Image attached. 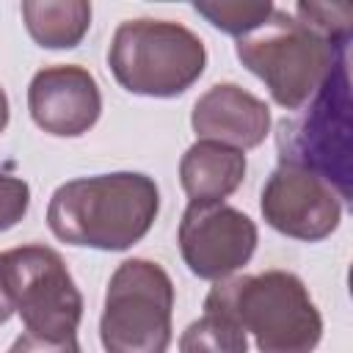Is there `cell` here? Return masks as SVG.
Segmentation results:
<instances>
[{"instance_id":"cell-11","label":"cell","mask_w":353,"mask_h":353,"mask_svg":"<svg viewBox=\"0 0 353 353\" xmlns=\"http://www.w3.org/2000/svg\"><path fill=\"white\" fill-rule=\"evenodd\" d=\"M190 124L199 141L245 152L259 146L270 132V108L237 83H215L196 99Z\"/></svg>"},{"instance_id":"cell-14","label":"cell","mask_w":353,"mask_h":353,"mask_svg":"<svg viewBox=\"0 0 353 353\" xmlns=\"http://www.w3.org/2000/svg\"><path fill=\"white\" fill-rule=\"evenodd\" d=\"M179 353H248V339L232 317L204 312L182 331Z\"/></svg>"},{"instance_id":"cell-5","label":"cell","mask_w":353,"mask_h":353,"mask_svg":"<svg viewBox=\"0 0 353 353\" xmlns=\"http://www.w3.org/2000/svg\"><path fill=\"white\" fill-rule=\"evenodd\" d=\"M108 66L124 91L168 99L185 94L204 74L207 50L190 28L143 17L116 28Z\"/></svg>"},{"instance_id":"cell-9","label":"cell","mask_w":353,"mask_h":353,"mask_svg":"<svg viewBox=\"0 0 353 353\" xmlns=\"http://www.w3.org/2000/svg\"><path fill=\"white\" fill-rule=\"evenodd\" d=\"M259 210L265 223L276 232L303 243H317L339 226L342 199L317 174L279 163L262 185Z\"/></svg>"},{"instance_id":"cell-15","label":"cell","mask_w":353,"mask_h":353,"mask_svg":"<svg viewBox=\"0 0 353 353\" xmlns=\"http://www.w3.org/2000/svg\"><path fill=\"white\" fill-rule=\"evenodd\" d=\"M193 11L201 14L212 28L243 39L273 14V3L270 0H201V3H193Z\"/></svg>"},{"instance_id":"cell-1","label":"cell","mask_w":353,"mask_h":353,"mask_svg":"<svg viewBox=\"0 0 353 353\" xmlns=\"http://www.w3.org/2000/svg\"><path fill=\"white\" fill-rule=\"evenodd\" d=\"M160 212L157 182L141 171L77 176L47 204L50 232L69 245L127 251L146 237Z\"/></svg>"},{"instance_id":"cell-20","label":"cell","mask_w":353,"mask_h":353,"mask_svg":"<svg viewBox=\"0 0 353 353\" xmlns=\"http://www.w3.org/2000/svg\"><path fill=\"white\" fill-rule=\"evenodd\" d=\"M8 127V97H6V91L0 88V132Z\"/></svg>"},{"instance_id":"cell-2","label":"cell","mask_w":353,"mask_h":353,"mask_svg":"<svg viewBox=\"0 0 353 353\" xmlns=\"http://www.w3.org/2000/svg\"><path fill=\"white\" fill-rule=\"evenodd\" d=\"M204 312L232 317L254 336L259 353H312L323 336L320 309L290 270L221 279L207 292Z\"/></svg>"},{"instance_id":"cell-16","label":"cell","mask_w":353,"mask_h":353,"mask_svg":"<svg viewBox=\"0 0 353 353\" xmlns=\"http://www.w3.org/2000/svg\"><path fill=\"white\" fill-rule=\"evenodd\" d=\"M292 17L314 30L317 36L334 41V44H350L353 36V3L336 0V3H295Z\"/></svg>"},{"instance_id":"cell-10","label":"cell","mask_w":353,"mask_h":353,"mask_svg":"<svg viewBox=\"0 0 353 353\" xmlns=\"http://www.w3.org/2000/svg\"><path fill=\"white\" fill-rule=\"evenodd\" d=\"M28 110L39 130L58 138H77L97 124L102 94L85 66H44L28 85Z\"/></svg>"},{"instance_id":"cell-17","label":"cell","mask_w":353,"mask_h":353,"mask_svg":"<svg viewBox=\"0 0 353 353\" xmlns=\"http://www.w3.org/2000/svg\"><path fill=\"white\" fill-rule=\"evenodd\" d=\"M30 207V188L22 176L0 168V232L17 226Z\"/></svg>"},{"instance_id":"cell-12","label":"cell","mask_w":353,"mask_h":353,"mask_svg":"<svg viewBox=\"0 0 353 353\" xmlns=\"http://www.w3.org/2000/svg\"><path fill=\"white\" fill-rule=\"evenodd\" d=\"M245 176V154L240 149L196 141L179 160V182L193 204H218L232 196Z\"/></svg>"},{"instance_id":"cell-6","label":"cell","mask_w":353,"mask_h":353,"mask_svg":"<svg viewBox=\"0 0 353 353\" xmlns=\"http://www.w3.org/2000/svg\"><path fill=\"white\" fill-rule=\"evenodd\" d=\"M174 281L152 259H124L105 292L99 339L105 353H165L171 345Z\"/></svg>"},{"instance_id":"cell-13","label":"cell","mask_w":353,"mask_h":353,"mask_svg":"<svg viewBox=\"0 0 353 353\" xmlns=\"http://www.w3.org/2000/svg\"><path fill=\"white\" fill-rule=\"evenodd\" d=\"M22 19L30 39L44 50H72L91 28L85 0H25Z\"/></svg>"},{"instance_id":"cell-4","label":"cell","mask_w":353,"mask_h":353,"mask_svg":"<svg viewBox=\"0 0 353 353\" xmlns=\"http://www.w3.org/2000/svg\"><path fill=\"white\" fill-rule=\"evenodd\" d=\"M350 58L345 55L317 94L276 127L279 160L325 179L342 201L353 193V124H350Z\"/></svg>"},{"instance_id":"cell-18","label":"cell","mask_w":353,"mask_h":353,"mask_svg":"<svg viewBox=\"0 0 353 353\" xmlns=\"http://www.w3.org/2000/svg\"><path fill=\"white\" fill-rule=\"evenodd\" d=\"M8 353H80V345H77V336H69V339H44V336H36V334H22L17 336V342L11 345Z\"/></svg>"},{"instance_id":"cell-3","label":"cell","mask_w":353,"mask_h":353,"mask_svg":"<svg viewBox=\"0 0 353 353\" xmlns=\"http://www.w3.org/2000/svg\"><path fill=\"white\" fill-rule=\"evenodd\" d=\"M347 47L350 44H334L317 36L292 14L273 8L256 30L237 39L234 52L240 63L268 85L276 105L301 110L347 55Z\"/></svg>"},{"instance_id":"cell-7","label":"cell","mask_w":353,"mask_h":353,"mask_svg":"<svg viewBox=\"0 0 353 353\" xmlns=\"http://www.w3.org/2000/svg\"><path fill=\"white\" fill-rule=\"evenodd\" d=\"M0 281L28 334L44 339L77 336L83 295L55 248L28 243L0 254Z\"/></svg>"},{"instance_id":"cell-19","label":"cell","mask_w":353,"mask_h":353,"mask_svg":"<svg viewBox=\"0 0 353 353\" xmlns=\"http://www.w3.org/2000/svg\"><path fill=\"white\" fill-rule=\"evenodd\" d=\"M11 314H14V306H11L8 292H6V287H3V281H0V325H3V323H8V320H11Z\"/></svg>"},{"instance_id":"cell-8","label":"cell","mask_w":353,"mask_h":353,"mask_svg":"<svg viewBox=\"0 0 353 353\" xmlns=\"http://www.w3.org/2000/svg\"><path fill=\"white\" fill-rule=\"evenodd\" d=\"M256 223L218 201V204H188L179 221V251L193 276L221 281L237 273L256 251Z\"/></svg>"}]
</instances>
